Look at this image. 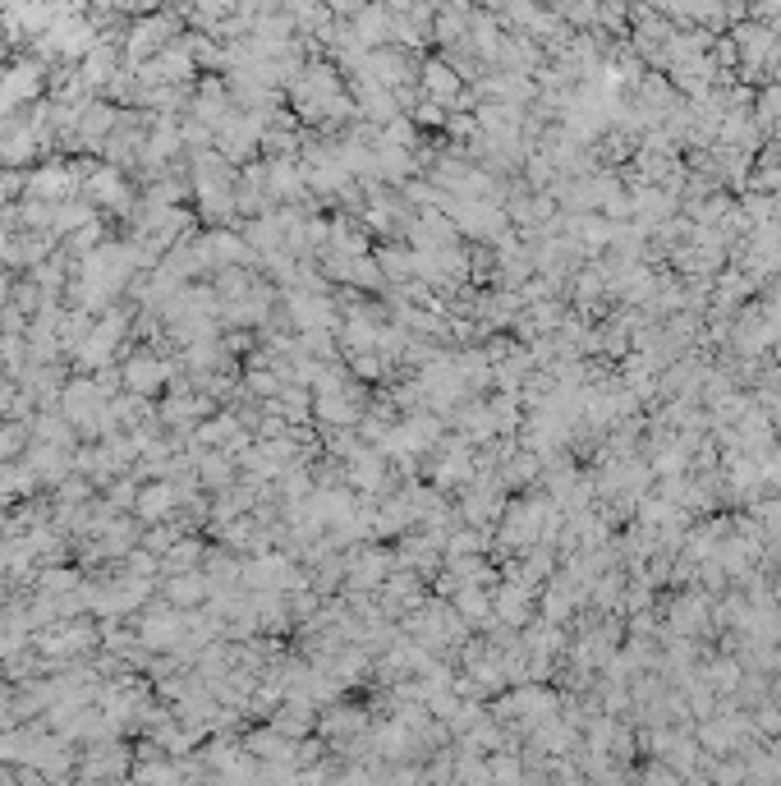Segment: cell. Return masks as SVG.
Masks as SVG:
<instances>
[{
    "label": "cell",
    "instance_id": "cell-20",
    "mask_svg": "<svg viewBox=\"0 0 781 786\" xmlns=\"http://www.w3.org/2000/svg\"><path fill=\"white\" fill-rule=\"evenodd\" d=\"M249 387H253V391H262V396H272V391H276V396H281V377H276V373H267V368H258V373L249 377Z\"/></svg>",
    "mask_w": 781,
    "mask_h": 786
},
{
    "label": "cell",
    "instance_id": "cell-13",
    "mask_svg": "<svg viewBox=\"0 0 781 786\" xmlns=\"http://www.w3.org/2000/svg\"><path fill=\"white\" fill-rule=\"evenodd\" d=\"M106 79H115V51L106 42H97L88 56H83V83L97 88V83H106Z\"/></svg>",
    "mask_w": 781,
    "mask_h": 786
},
{
    "label": "cell",
    "instance_id": "cell-3",
    "mask_svg": "<svg viewBox=\"0 0 781 786\" xmlns=\"http://www.w3.org/2000/svg\"><path fill=\"white\" fill-rule=\"evenodd\" d=\"M42 88V65L37 60H19L10 74H0V111H14L19 102H28Z\"/></svg>",
    "mask_w": 781,
    "mask_h": 786
},
{
    "label": "cell",
    "instance_id": "cell-18",
    "mask_svg": "<svg viewBox=\"0 0 781 786\" xmlns=\"http://www.w3.org/2000/svg\"><path fill=\"white\" fill-rule=\"evenodd\" d=\"M175 635H180V621H175V616L161 612V616H152V621H148V639H152V644H166V639H175Z\"/></svg>",
    "mask_w": 781,
    "mask_h": 786
},
{
    "label": "cell",
    "instance_id": "cell-2",
    "mask_svg": "<svg viewBox=\"0 0 781 786\" xmlns=\"http://www.w3.org/2000/svg\"><path fill=\"white\" fill-rule=\"evenodd\" d=\"M120 336H125V318L120 313H111V318H102V322H92V331H88V341L79 345V364L83 368H106V359H111V350L120 345Z\"/></svg>",
    "mask_w": 781,
    "mask_h": 786
},
{
    "label": "cell",
    "instance_id": "cell-8",
    "mask_svg": "<svg viewBox=\"0 0 781 786\" xmlns=\"http://www.w3.org/2000/svg\"><path fill=\"white\" fill-rule=\"evenodd\" d=\"M175 497H180V492L170 488V483H152V488H143V492H138L134 511L143 515V520H148V524H157V520H166V515H170V506H175Z\"/></svg>",
    "mask_w": 781,
    "mask_h": 786
},
{
    "label": "cell",
    "instance_id": "cell-14",
    "mask_svg": "<svg viewBox=\"0 0 781 786\" xmlns=\"http://www.w3.org/2000/svg\"><path fill=\"white\" fill-rule=\"evenodd\" d=\"M230 460L226 456H216V451H207L203 460H198V474H203V483L207 488H230Z\"/></svg>",
    "mask_w": 781,
    "mask_h": 786
},
{
    "label": "cell",
    "instance_id": "cell-22",
    "mask_svg": "<svg viewBox=\"0 0 781 786\" xmlns=\"http://www.w3.org/2000/svg\"><path fill=\"white\" fill-rule=\"evenodd\" d=\"M5 295H10V281H5V276H0V308H5Z\"/></svg>",
    "mask_w": 781,
    "mask_h": 786
},
{
    "label": "cell",
    "instance_id": "cell-5",
    "mask_svg": "<svg viewBox=\"0 0 781 786\" xmlns=\"http://www.w3.org/2000/svg\"><path fill=\"white\" fill-rule=\"evenodd\" d=\"M125 382H129L134 396H148V391H157V387H166V382H170V364L152 359V354H138V359H129Z\"/></svg>",
    "mask_w": 781,
    "mask_h": 786
},
{
    "label": "cell",
    "instance_id": "cell-21",
    "mask_svg": "<svg viewBox=\"0 0 781 786\" xmlns=\"http://www.w3.org/2000/svg\"><path fill=\"white\" fill-rule=\"evenodd\" d=\"M138 502V488H134V479H120L111 488V506H134Z\"/></svg>",
    "mask_w": 781,
    "mask_h": 786
},
{
    "label": "cell",
    "instance_id": "cell-9",
    "mask_svg": "<svg viewBox=\"0 0 781 786\" xmlns=\"http://www.w3.org/2000/svg\"><path fill=\"white\" fill-rule=\"evenodd\" d=\"M207 589H212V584H207L203 570H184V575H170L166 580V593L175 607H193L198 598H207Z\"/></svg>",
    "mask_w": 781,
    "mask_h": 786
},
{
    "label": "cell",
    "instance_id": "cell-10",
    "mask_svg": "<svg viewBox=\"0 0 781 786\" xmlns=\"http://www.w3.org/2000/svg\"><path fill=\"white\" fill-rule=\"evenodd\" d=\"M69 184H74V171H69V166H42V171L33 175V194H37V203H56V198L69 194Z\"/></svg>",
    "mask_w": 781,
    "mask_h": 786
},
{
    "label": "cell",
    "instance_id": "cell-1",
    "mask_svg": "<svg viewBox=\"0 0 781 786\" xmlns=\"http://www.w3.org/2000/svg\"><path fill=\"white\" fill-rule=\"evenodd\" d=\"M216 143L230 161L253 157V148L262 143V115H226V125L216 129Z\"/></svg>",
    "mask_w": 781,
    "mask_h": 786
},
{
    "label": "cell",
    "instance_id": "cell-19",
    "mask_svg": "<svg viewBox=\"0 0 781 786\" xmlns=\"http://www.w3.org/2000/svg\"><path fill=\"white\" fill-rule=\"evenodd\" d=\"M152 570H157V557H152V552H129V575H134V580H148Z\"/></svg>",
    "mask_w": 781,
    "mask_h": 786
},
{
    "label": "cell",
    "instance_id": "cell-16",
    "mask_svg": "<svg viewBox=\"0 0 781 786\" xmlns=\"http://www.w3.org/2000/svg\"><path fill=\"white\" fill-rule=\"evenodd\" d=\"M198 557H203V547L198 543H175L170 547V557H166V570L170 575H184V570L198 566Z\"/></svg>",
    "mask_w": 781,
    "mask_h": 786
},
{
    "label": "cell",
    "instance_id": "cell-15",
    "mask_svg": "<svg viewBox=\"0 0 781 786\" xmlns=\"http://www.w3.org/2000/svg\"><path fill=\"white\" fill-rule=\"evenodd\" d=\"M23 442H28V428L23 423H0V465H10L14 456L23 451Z\"/></svg>",
    "mask_w": 781,
    "mask_h": 786
},
{
    "label": "cell",
    "instance_id": "cell-4",
    "mask_svg": "<svg viewBox=\"0 0 781 786\" xmlns=\"http://www.w3.org/2000/svg\"><path fill=\"white\" fill-rule=\"evenodd\" d=\"M193 74V56L189 46H175V51H161L157 60L143 65V83H184Z\"/></svg>",
    "mask_w": 781,
    "mask_h": 786
},
{
    "label": "cell",
    "instance_id": "cell-6",
    "mask_svg": "<svg viewBox=\"0 0 781 786\" xmlns=\"http://www.w3.org/2000/svg\"><path fill=\"white\" fill-rule=\"evenodd\" d=\"M111 125H115L111 106H106V102H88V106H79V125H74V134H79L83 148H97V143L111 134Z\"/></svg>",
    "mask_w": 781,
    "mask_h": 786
},
{
    "label": "cell",
    "instance_id": "cell-11",
    "mask_svg": "<svg viewBox=\"0 0 781 786\" xmlns=\"http://www.w3.org/2000/svg\"><path fill=\"white\" fill-rule=\"evenodd\" d=\"M166 33H170V19H148V23H138L134 33H129V56L134 60H143L148 56V51H157L161 42H166Z\"/></svg>",
    "mask_w": 781,
    "mask_h": 786
},
{
    "label": "cell",
    "instance_id": "cell-7",
    "mask_svg": "<svg viewBox=\"0 0 781 786\" xmlns=\"http://www.w3.org/2000/svg\"><path fill=\"white\" fill-rule=\"evenodd\" d=\"M88 198L92 203H106V207H129V184L115 166H102V171L88 175Z\"/></svg>",
    "mask_w": 781,
    "mask_h": 786
},
{
    "label": "cell",
    "instance_id": "cell-12",
    "mask_svg": "<svg viewBox=\"0 0 781 786\" xmlns=\"http://www.w3.org/2000/svg\"><path fill=\"white\" fill-rule=\"evenodd\" d=\"M317 419L322 423H354L359 419V405H350V396L336 391H317Z\"/></svg>",
    "mask_w": 781,
    "mask_h": 786
},
{
    "label": "cell",
    "instance_id": "cell-17",
    "mask_svg": "<svg viewBox=\"0 0 781 786\" xmlns=\"http://www.w3.org/2000/svg\"><path fill=\"white\" fill-rule=\"evenodd\" d=\"M423 88H432V92H437V97H446V92H455L451 69H446V65H428V69H423Z\"/></svg>",
    "mask_w": 781,
    "mask_h": 786
}]
</instances>
